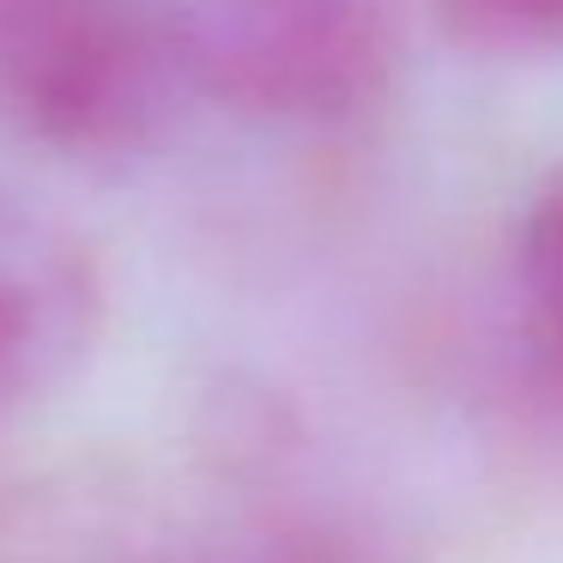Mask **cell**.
<instances>
[{
    "mask_svg": "<svg viewBox=\"0 0 563 563\" xmlns=\"http://www.w3.org/2000/svg\"><path fill=\"white\" fill-rule=\"evenodd\" d=\"M442 31L473 55L563 49V0H437Z\"/></svg>",
    "mask_w": 563,
    "mask_h": 563,
    "instance_id": "5b68a950",
    "label": "cell"
},
{
    "mask_svg": "<svg viewBox=\"0 0 563 563\" xmlns=\"http://www.w3.org/2000/svg\"><path fill=\"white\" fill-rule=\"evenodd\" d=\"M195 91L273 122H352L388 98L406 0H170Z\"/></svg>",
    "mask_w": 563,
    "mask_h": 563,
    "instance_id": "7a4b0ae2",
    "label": "cell"
},
{
    "mask_svg": "<svg viewBox=\"0 0 563 563\" xmlns=\"http://www.w3.org/2000/svg\"><path fill=\"white\" fill-rule=\"evenodd\" d=\"M521 303L533 345L545 352L551 376L563 382V164L539 183L521 219Z\"/></svg>",
    "mask_w": 563,
    "mask_h": 563,
    "instance_id": "277c9868",
    "label": "cell"
},
{
    "mask_svg": "<svg viewBox=\"0 0 563 563\" xmlns=\"http://www.w3.org/2000/svg\"><path fill=\"white\" fill-rule=\"evenodd\" d=\"M98 316L91 249L55 212L0 195V442L86 364Z\"/></svg>",
    "mask_w": 563,
    "mask_h": 563,
    "instance_id": "3957f363",
    "label": "cell"
},
{
    "mask_svg": "<svg viewBox=\"0 0 563 563\" xmlns=\"http://www.w3.org/2000/svg\"><path fill=\"white\" fill-rule=\"evenodd\" d=\"M176 563H357V558L316 527H255V533H236L224 545L200 551V558H176Z\"/></svg>",
    "mask_w": 563,
    "mask_h": 563,
    "instance_id": "8992f818",
    "label": "cell"
},
{
    "mask_svg": "<svg viewBox=\"0 0 563 563\" xmlns=\"http://www.w3.org/2000/svg\"><path fill=\"white\" fill-rule=\"evenodd\" d=\"M0 91L67 152H140L195 98L170 0H0Z\"/></svg>",
    "mask_w": 563,
    "mask_h": 563,
    "instance_id": "6da1fadb",
    "label": "cell"
}]
</instances>
